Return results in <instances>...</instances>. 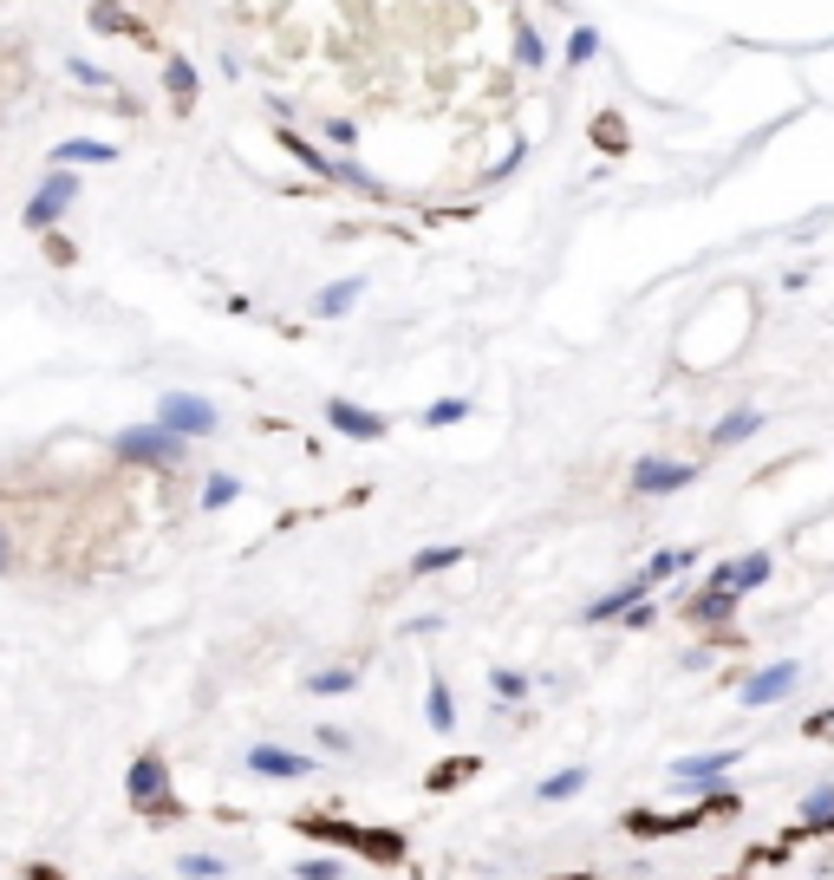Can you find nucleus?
Returning a JSON list of instances; mask_svg holds the SVG:
<instances>
[{"label":"nucleus","mask_w":834,"mask_h":880,"mask_svg":"<svg viewBox=\"0 0 834 880\" xmlns=\"http://www.w3.org/2000/svg\"><path fill=\"white\" fill-rule=\"evenodd\" d=\"M757 431H763V411H737V418H724L711 437H718V444H744V437H757Z\"/></svg>","instance_id":"4468645a"},{"label":"nucleus","mask_w":834,"mask_h":880,"mask_svg":"<svg viewBox=\"0 0 834 880\" xmlns=\"http://www.w3.org/2000/svg\"><path fill=\"white\" fill-rule=\"evenodd\" d=\"M235 476H209V489H202V509H222V503H235Z\"/></svg>","instance_id":"4be33fe9"},{"label":"nucleus","mask_w":834,"mask_h":880,"mask_svg":"<svg viewBox=\"0 0 834 880\" xmlns=\"http://www.w3.org/2000/svg\"><path fill=\"white\" fill-rule=\"evenodd\" d=\"M130 803L137 809H157V816L170 809V796H163V757H137L130 764Z\"/></svg>","instance_id":"1a4fd4ad"},{"label":"nucleus","mask_w":834,"mask_h":880,"mask_svg":"<svg viewBox=\"0 0 834 880\" xmlns=\"http://www.w3.org/2000/svg\"><path fill=\"white\" fill-rule=\"evenodd\" d=\"M359 294H365V274H346V281H333V287H320V300H313V313H320V320H339V313H346V307H352Z\"/></svg>","instance_id":"9b49d317"},{"label":"nucleus","mask_w":834,"mask_h":880,"mask_svg":"<svg viewBox=\"0 0 834 880\" xmlns=\"http://www.w3.org/2000/svg\"><path fill=\"white\" fill-rule=\"evenodd\" d=\"M163 85H170L176 104H189V98H196V65H189L183 52H170V59H163Z\"/></svg>","instance_id":"f8f14e48"},{"label":"nucleus","mask_w":834,"mask_h":880,"mask_svg":"<svg viewBox=\"0 0 834 880\" xmlns=\"http://www.w3.org/2000/svg\"><path fill=\"white\" fill-rule=\"evenodd\" d=\"M594 52H600V33H594V26H574V33H568V65H587Z\"/></svg>","instance_id":"aec40b11"},{"label":"nucleus","mask_w":834,"mask_h":880,"mask_svg":"<svg viewBox=\"0 0 834 880\" xmlns=\"http://www.w3.org/2000/svg\"><path fill=\"white\" fill-rule=\"evenodd\" d=\"M457 418H470V398H437L424 411V424H457Z\"/></svg>","instance_id":"412c9836"},{"label":"nucleus","mask_w":834,"mask_h":880,"mask_svg":"<svg viewBox=\"0 0 834 880\" xmlns=\"http://www.w3.org/2000/svg\"><path fill=\"white\" fill-rule=\"evenodd\" d=\"M515 52H522V65H528V72H535V65H548V46H542V33H535L528 20H522V33H515Z\"/></svg>","instance_id":"6ab92c4d"},{"label":"nucleus","mask_w":834,"mask_h":880,"mask_svg":"<svg viewBox=\"0 0 834 880\" xmlns=\"http://www.w3.org/2000/svg\"><path fill=\"white\" fill-rule=\"evenodd\" d=\"M698 470L692 463H672V457H646V463H633V496H672V489H685Z\"/></svg>","instance_id":"20e7f679"},{"label":"nucleus","mask_w":834,"mask_h":880,"mask_svg":"<svg viewBox=\"0 0 834 880\" xmlns=\"http://www.w3.org/2000/svg\"><path fill=\"white\" fill-rule=\"evenodd\" d=\"M183 875H202V880H222L228 868L215 862V855H183Z\"/></svg>","instance_id":"393cba45"},{"label":"nucleus","mask_w":834,"mask_h":880,"mask_svg":"<svg viewBox=\"0 0 834 880\" xmlns=\"http://www.w3.org/2000/svg\"><path fill=\"white\" fill-rule=\"evenodd\" d=\"M91 26H98V33H130V13H124L117 0H98V7H91Z\"/></svg>","instance_id":"a211bd4d"},{"label":"nucleus","mask_w":834,"mask_h":880,"mask_svg":"<svg viewBox=\"0 0 834 880\" xmlns=\"http://www.w3.org/2000/svg\"><path fill=\"white\" fill-rule=\"evenodd\" d=\"M789 692H796V666L783 659V666H763L757 679H744V685H737V705L757 711V705H776V698H789Z\"/></svg>","instance_id":"39448f33"},{"label":"nucleus","mask_w":834,"mask_h":880,"mask_svg":"<svg viewBox=\"0 0 834 880\" xmlns=\"http://www.w3.org/2000/svg\"><path fill=\"white\" fill-rule=\"evenodd\" d=\"M431 724H437V731H450V685H444V679L431 685Z\"/></svg>","instance_id":"b1692460"},{"label":"nucleus","mask_w":834,"mask_h":880,"mask_svg":"<svg viewBox=\"0 0 834 880\" xmlns=\"http://www.w3.org/2000/svg\"><path fill=\"white\" fill-rule=\"evenodd\" d=\"M711 770H731V751H711V757H692V764H672V777L692 790V783H711Z\"/></svg>","instance_id":"ddd939ff"},{"label":"nucleus","mask_w":834,"mask_h":880,"mask_svg":"<svg viewBox=\"0 0 834 880\" xmlns=\"http://www.w3.org/2000/svg\"><path fill=\"white\" fill-rule=\"evenodd\" d=\"M72 202H78V176H72V170H52V176L39 183V196L26 202V228H33V235H46Z\"/></svg>","instance_id":"f03ea898"},{"label":"nucleus","mask_w":834,"mask_h":880,"mask_svg":"<svg viewBox=\"0 0 834 880\" xmlns=\"http://www.w3.org/2000/svg\"><path fill=\"white\" fill-rule=\"evenodd\" d=\"M457 561H463V548H457V542H444V548L411 555V574H444V568H457Z\"/></svg>","instance_id":"2eb2a0df"},{"label":"nucleus","mask_w":834,"mask_h":880,"mask_svg":"<svg viewBox=\"0 0 834 880\" xmlns=\"http://www.w3.org/2000/svg\"><path fill=\"white\" fill-rule=\"evenodd\" d=\"M763 581H770V555H744V561H731V568H718V574H711V587H718V594H731V600H737V594H750V587H763Z\"/></svg>","instance_id":"6e6552de"},{"label":"nucleus","mask_w":834,"mask_h":880,"mask_svg":"<svg viewBox=\"0 0 834 880\" xmlns=\"http://www.w3.org/2000/svg\"><path fill=\"white\" fill-rule=\"evenodd\" d=\"M0 574H7V542H0Z\"/></svg>","instance_id":"cd10ccee"},{"label":"nucleus","mask_w":834,"mask_h":880,"mask_svg":"<svg viewBox=\"0 0 834 880\" xmlns=\"http://www.w3.org/2000/svg\"><path fill=\"white\" fill-rule=\"evenodd\" d=\"M72 163H117V150L98 144V137H72V144L52 150V170H72Z\"/></svg>","instance_id":"9d476101"},{"label":"nucleus","mask_w":834,"mask_h":880,"mask_svg":"<svg viewBox=\"0 0 834 880\" xmlns=\"http://www.w3.org/2000/svg\"><path fill=\"white\" fill-rule=\"evenodd\" d=\"M359 679L352 672H320V679H307V692H320V698H333V692H352Z\"/></svg>","instance_id":"5701e85b"},{"label":"nucleus","mask_w":834,"mask_h":880,"mask_svg":"<svg viewBox=\"0 0 834 880\" xmlns=\"http://www.w3.org/2000/svg\"><path fill=\"white\" fill-rule=\"evenodd\" d=\"M117 457L124 463H183V437H170L163 424H137V431H117Z\"/></svg>","instance_id":"7ed1b4c3"},{"label":"nucleus","mask_w":834,"mask_h":880,"mask_svg":"<svg viewBox=\"0 0 834 880\" xmlns=\"http://www.w3.org/2000/svg\"><path fill=\"white\" fill-rule=\"evenodd\" d=\"M496 692H502V698H515V692H528V679H515V672H496Z\"/></svg>","instance_id":"bb28decb"},{"label":"nucleus","mask_w":834,"mask_h":880,"mask_svg":"<svg viewBox=\"0 0 834 880\" xmlns=\"http://www.w3.org/2000/svg\"><path fill=\"white\" fill-rule=\"evenodd\" d=\"M157 424L189 444V437H209V431H215V405L196 398V392H163V398H157Z\"/></svg>","instance_id":"f257e3e1"},{"label":"nucleus","mask_w":834,"mask_h":880,"mask_svg":"<svg viewBox=\"0 0 834 880\" xmlns=\"http://www.w3.org/2000/svg\"><path fill=\"white\" fill-rule=\"evenodd\" d=\"M587 790V770H555V783H542V803H561V796H581Z\"/></svg>","instance_id":"f3484780"},{"label":"nucleus","mask_w":834,"mask_h":880,"mask_svg":"<svg viewBox=\"0 0 834 880\" xmlns=\"http://www.w3.org/2000/svg\"><path fill=\"white\" fill-rule=\"evenodd\" d=\"M248 770H254V777H274V783H300V777H313V757H300V751H274V744H254V751H248Z\"/></svg>","instance_id":"423d86ee"},{"label":"nucleus","mask_w":834,"mask_h":880,"mask_svg":"<svg viewBox=\"0 0 834 880\" xmlns=\"http://www.w3.org/2000/svg\"><path fill=\"white\" fill-rule=\"evenodd\" d=\"M326 424H333V431H346V437H359V444L385 437V418H378V411H365V405H352V398H333V405H326Z\"/></svg>","instance_id":"0eeeda50"},{"label":"nucleus","mask_w":834,"mask_h":880,"mask_svg":"<svg viewBox=\"0 0 834 880\" xmlns=\"http://www.w3.org/2000/svg\"><path fill=\"white\" fill-rule=\"evenodd\" d=\"M281 144H287V150H294V157H300V163H307L313 176H333V157H326V150H313L307 137H294V131H281Z\"/></svg>","instance_id":"dca6fc26"},{"label":"nucleus","mask_w":834,"mask_h":880,"mask_svg":"<svg viewBox=\"0 0 834 880\" xmlns=\"http://www.w3.org/2000/svg\"><path fill=\"white\" fill-rule=\"evenodd\" d=\"M294 875H300V880H339L346 868H339V862H300Z\"/></svg>","instance_id":"a878e982"}]
</instances>
